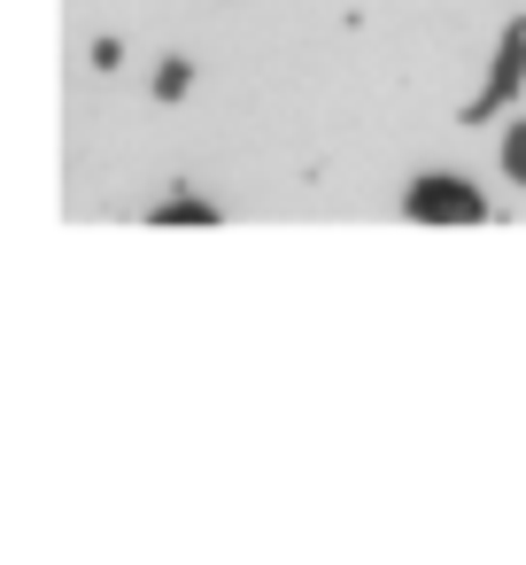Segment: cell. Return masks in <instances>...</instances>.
I'll return each mask as SVG.
<instances>
[{"instance_id":"cell-1","label":"cell","mask_w":526,"mask_h":565,"mask_svg":"<svg viewBox=\"0 0 526 565\" xmlns=\"http://www.w3.org/2000/svg\"><path fill=\"white\" fill-rule=\"evenodd\" d=\"M410 217H426V225H480L487 202H480L464 179H418V186H410Z\"/></svg>"},{"instance_id":"cell-2","label":"cell","mask_w":526,"mask_h":565,"mask_svg":"<svg viewBox=\"0 0 526 565\" xmlns=\"http://www.w3.org/2000/svg\"><path fill=\"white\" fill-rule=\"evenodd\" d=\"M518 71H526V24L503 40V55H495V78H487V94L464 109V117H495V102H511V86H518Z\"/></svg>"},{"instance_id":"cell-3","label":"cell","mask_w":526,"mask_h":565,"mask_svg":"<svg viewBox=\"0 0 526 565\" xmlns=\"http://www.w3.org/2000/svg\"><path fill=\"white\" fill-rule=\"evenodd\" d=\"M503 171H511V179H518V186H526V125H518V132H511V140H503Z\"/></svg>"}]
</instances>
